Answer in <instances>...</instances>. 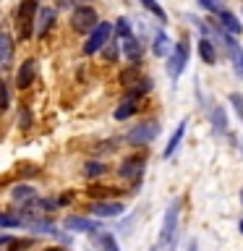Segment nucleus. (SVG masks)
I'll list each match as a JSON object with an SVG mask.
<instances>
[{
    "mask_svg": "<svg viewBox=\"0 0 243 251\" xmlns=\"http://www.w3.org/2000/svg\"><path fill=\"white\" fill-rule=\"evenodd\" d=\"M178 227H180V199L175 196V199L168 204L165 215H162V225H160V238H157V246L165 249V251H172V249H175Z\"/></svg>",
    "mask_w": 243,
    "mask_h": 251,
    "instance_id": "1",
    "label": "nucleus"
},
{
    "mask_svg": "<svg viewBox=\"0 0 243 251\" xmlns=\"http://www.w3.org/2000/svg\"><path fill=\"white\" fill-rule=\"evenodd\" d=\"M37 13H39V0H21L19 5V37L21 39H29L34 34V21H37Z\"/></svg>",
    "mask_w": 243,
    "mask_h": 251,
    "instance_id": "2",
    "label": "nucleus"
},
{
    "mask_svg": "<svg viewBox=\"0 0 243 251\" xmlns=\"http://www.w3.org/2000/svg\"><path fill=\"white\" fill-rule=\"evenodd\" d=\"M157 136H160V123L157 121H144V123L133 126V128L128 131L125 141H128L131 147H146V144H152Z\"/></svg>",
    "mask_w": 243,
    "mask_h": 251,
    "instance_id": "3",
    "label": "nucleus"
},
{
    "mask_svg": "<svg viewBox=\"0 0 243 251\" xmlns=\"http://www.w3.org/2000/svg\"><path fill=\"white\" fill-rule=\"evenodd\" d=\"M110 34H113V24L110 21H99L97 26H94L89 31V37H86V42H84V52L86 55H94V52H99L102 47H105L110 42Z\"/></svg>",
    "mask_w": 243,
    "mask_h": 251,
    "instance_id": "4",
    "label": "nucleus"
},
{
    "mask_svg": "<svg viewBox=\"0 0 243 251\" xmlns=\"http://www.w3.org/2000/svg\"><path fill=\"white\" fill-rule=\"evenodd\" d=\"M99 24V19H97V11H94L92 5H78L73 13H71V26H73L76 31H92L94 26Z\"/></svg>",
    "mask_w": 243,
    "mask_h": 251,
    "instance_id": "5",
    "label": "nucleus"
},
{
    "mask_svg": "<svg viewBox=\"0 0 243 251\" xmlns=\"http://www.w3.org/2000/svg\"><path fill=\"white\" fill-rule=\"evenodd\" d=\"M144 165H146V157L144 154H131V157H125V160L121 162L118 176H121L123 180H133V183L139 186L141 173H144Z\"/></svg>",
    "mask_w": 243,
    "mask_h": 251,
    "instance_id": "6",
    "label": "nucleus"
},
{
    "mask_svg": "<svg viewBox=\"0 0 243 251\" xmlns=\"http://www.w3.org/2000/svg\"><path fill=\"white\" fill-rule=\"evenodd\" d=\"M186 66H188V45L178 42L172 47V52L168 55V74H170L172 81H178V76L186 71Z\"/></svg>",
    "mask_w": 243,
    "mask_h": 251,
    "instance_id": "7",
    "label": "nucleus"
},
{
    "mask_svg": "<svg viewBox=\"0 0 243 251\" xmlns=\"http://www.w3.org/2000/svg\"><path fill=\"white\" fill-rule=\"evenodd\" d=\"M63 227H66L68 233H89V235L102 230V225L97 223V220L84 217V215H68L66 220H63Z\"/></svg>",
    "mask_w": 243,
    "mask_h": 251,
    "instance_id": "8",
    "label": "nucleus"
},
{
    "mask_svg": "<svg viewBox=\"0 0 243 251\" xmlns=\"http://www.w3.org/2000/svg\"><path fill=\"white\" fill-rule=\"evenodd\" d=\"M89 212L94 217H99V220H110V217H121L123 212H125V204L123 201H107V199H102V201H92L89 204Z\"/></svg>",
    "mask_w": 243,
    "mask_h": 251,
    "instance_id": "9",
    "label": "nucleus"
},
{
    "mask_svg": "<svg viewBox=\"0 0 243 251\" xmlns=\"http://www.w3.org/2000/svg\"><path fill=\"white\" fill-rule=\"evenodd\" d=\"M34 78H37V60L29 58V60L21 63L19 71H16V86H19V89H29V86L34 84Z\"/></svg>",
    "mask_w": 243,
    "mask_h": 251,
    "instance_id": "10",
    "label": "nucleus"
},
{
    "mask_svg": "<svg viewBox=\"0 0 243 251\" xmlns=\"http://www.w3.org/2000/svg\"><path fill=\"white\" fill-rule=\"evenodd\" d=\"M186 126H188V121L183 118V121H180L178 126H175V131H172V136L168 139V147L162 149V160H170L172 154L178 152L180 149V141H183V136H186Z\"/></svg>",
    "mask_w": 243,
    "mask_h": 251,
    "instance_id": "11",
    "label": "nucleus"
},
{
    "mask_svg": "<svg viewBox=\"0 0 243 251\" xmlns=\"http://www.w3.org/2000/svg\"><path fill=\"white\" fill-rule=\"evenodd\" d=\"M217 21H219V29L225 31V34H233V37H238L241 31H243V24L238 21V16L235 13H230V11H219L217 13Z\"/></svg>",
    "mask_w": 243,
    "mask_h": 251,
    "instance_id": "12",
    "label": "nucleus"
},
{
    "mask_svg": "<svg viewBox=\"0 0 243 251\" xmlns=\"http://www.w3.org/2000/svg\"><path fill=\"white\" fill-rule=\"evenodd\" d=\"M52 24H55V8H42L39 5V13H37V21H34V26H37V37L42 39L47 31L52 29Z\"/></svg>",
    "mask_w": 243,
    "mask_h": 251,
    "instance_id": "13",
    "label": "nucleus"
},
{
    "mask_svg": "<svg viewBox=\"0 0 243 251\" xmlns=\"http://www.w3.org/2000/svg\"><path fill=\"white\" fill-rule=\"evenodd\" d=\"M123 52H125V58H128L133 66H139L141 55H144V45H141V39H136L131 34L128 39H123Z\"/></svg>",
    "mask_w": 243,
    "mask_h": 251,
    "instance_id": "14",
    "label": "nucleus"
},
{
    "mask_svg": "<svg viewBox=\"0 0 243 251\" xmlns=\"http://www.w3.org/2000/svg\"><path fill=\"white\" fill-rule=\"evenodd\" d=\"M92 238H94V246H97L99 251H121L115 235L110 230H97V233H92Z\"/></svg>",
    "mask_w": 243,
    "mask_h": 251,
    "instance_id": "15",
    "label": "nucleus"
},
{
    "mask_svg": "<svg viewBox=\"0 0 243 251\" xmlns=\"http://www.w3.org/2000/svg\"><path fill=\"white\" fill-rule=\"evenodd\" d=\"M199 58L207 63V66H217V47L212 39H207V37L199 39Z\"/></svg>",
    "mask_w": 243,
    "mask_h": 251,
    "instance_id": "16",
    "label": "nucleus"
},
{
    "mask_svg": "<svg viewBox=\"0 0 243 251\" xmlns=\"http://www.w3.org/2000/svg\"><path fill=\"white\" fill-rule=\"evenodd\" d=\"M152 52L157 58H168L172 52V45H170V37L165 34V31H157L154 34V42H152Z\"/></svg>",
    "mask_w": 243,
    "mask_h": 251,
    "instance_id": "17",
    "label": "nucleus"
},
{
    "mask_svg": "<svg viewBox=\"0 0 243 251\" xmlns=\"http://www.w3.org/2000/svg\"><path fill=\"white\" fill-rule=\"evenodd\" d=\"M11 60H13V39L5 31H0V66L5 68Z\"/></svg>",
    "mask_w": 243,
    "mask_h": 251,
    "instance_id": "18",
    "label": "nucleus"
},
{
    "mask_svg": "<svg viewBox=\"0 0 243 251\" xmlns=\"http://www.w3.org/2000/svg\"><path fill=\"white\" fill-rule=\"evenodd\" d=\"M11 199L13 201H31V199H37V188L29 183H19V186H13Z\"/></svg>",
    "mask_w": 243,
    "mask_h": 251,
    "instance_id": "19",
    "label": "nucleus"
},
{
    "mask_svg": "<svg viewBox=\"0 0 243 251\" xmlns=\"http://www.w3.org/2000/svg\"><path fill=\"white\" fill-rule=\"evenodd\" d=\"M212 126H215V133H225L227 131V113L222 110V105H217V107H212Z\"/></svg>",
    "mask_w": 243,
    "mask_h": 251,
    "instance_id": "20",
    "label": "nucleus"
},
{
    "mask_svg": "<svg viewBox=\"0 0 243 251\" xmlns=\"http://www.w3.org/2000/svg\"><path fill=\"white\" fill-rule=\"evenodd\" d=\"M136 110H139L136 100H131V97H128V100H123L121 105L115 107V113H113V115H115V121H128V118L136 113Z\"/></svg>",
    "mask_w": 243,
    "mask_h": 251,
    "instance_id": "21",
    "label": "nucleus"
},
{
    "mask_svg": "<svg viewBox=\"0 0 243 251\" xmlns=\"http://www.w3.org/2000/svg\"><path fill=\"white\" fill-rule=\"evenodd\" d=\"M105 173H107V165L99 162V160H89L84 165V176L86 178H99V176H105Z\"/></svg>",
    "mask_w": 243,
    "mask_h": 251,
    "instance_id": "22",
    "label": "nucleus"
},
{
    "mask_svg": "<svg viewBox=\"0 0 243 251\" xmlns=\"http://www.w3.org/2000/svg\"><path fill=\"white\" fill-rule=\"evenodd\" d=\"M29 227L39 235H58V230H55V225L50 223V220H31Z\"/></svg>",
    "mask_w": 243,
    "mask_h": 251,
    "instance_id": "23",
    "label": "nucleus"
},
{
    "mask_svg": "<svg viewBox=\"0 0 243 251\" xmlns=\"http://www.w3.org/2000/svg\"><path fill=\"white\" fill-rule=\"evenodd\" d=\"M19 225H24V217H21V215L0 212V227H3V230H11V227H19Z\"/></svg>",
    "mask_w": 243,
    "mask_h": 251,
    "instance_id": "24",
    "label": "nucleus"
},
{
    "mask_svg": "<svg viewBox=\"0 0 243 251\" xmlns=\"http://www.w3.org/2000/svg\"><path fill=\"white\" fill-rule=\"evenodd\" d=\"M141 5H144L152 16H157V19H160V24H168V13H165V8L157 3V0H141Z\"/></svg>",
    "mask_w": 243,
    "mask_h": 251,
    "instance_id": "25",
    "label": "nucleus"
},
{
    "mask_svg": "<svg viewBox=\"0 0 243 251\" xmlns=\"http://www.w3.org/2000/svg\"><path fill=\"white\" fill-rule=\"evenodd\" d=\"M113 31H115V34L121 37V39H128V37H131V21L125 19V16H121V19L115 21V26H113Z\"/></svg>",
    "mask_w": 243,
    "mask_h": 251,
    "instance_id": "26",
    "label": "nucleus"
},
{
    "mask_svg": "<svg viewBox=\"0 0 243 251\" xmlns=\"http://www.w3.org/2000/svg\"><path fill=\"white\" fill-rule=\"evenodd\" d=\"M31 243H34L31 238H13V235H11L5 251H26V249H31Z\"/></svg>",
    "mask_w": 243,
    "mask_h": 251,
    "instance_id": "27",
    "label": "nucleus"
},
{
    "mask_svg": "<svg viewBox=\"0 0 243 251\" xmlns=\"http://www.w3.org/2000/svg\"><path fill=\"white\" fill-rule=\"evenodd\" d=\"M121 84H125V86L139 84V66H131L128 71H123V74H121Z\"/></svg>",
    "mask_w": 243,
    "mask_h": 251,
    "instance_id": "28",
    "label": "nucleus"
},
{
    "mask_svg": "<svg viewBox=\"0 0 243 251\" xmlns=\"http://www.w3.org/2000/svg\"><path fill=\"white\" fill-rule=\"evenodd\" d=\"M204 11H212V13H219L222 11V0H196Z\"/></svg>",
    "mask_w": 243,
    "mask_h": 251,
    "instance_id": "29",
    "label": "nucleus"
},
{
    "mask_svg": "<svg viewBox=\"0 0 243 251\" xmlns=\"http://www.w3.org/2000/svg\"><path fill=\"white\" fill-rule=\"evenodd\" d=\"M8 105H11V94H8L5 81L0 78V110H8Z\"/></svg>",
    "mask_w": 243,
    "mask_h": 251,
    "instance_id": "30",
    "label": "nucleus"
},
{
    "mask_svg": "<svg viewBox=\"0 0 243 251\" xmlns=\"http://www.w3.org/2000/svg\"><path fill=\"white\" fill-rule=\"evenodd\" d=\"M230 102H233V107H235V113H238V118L243 121V97H241L238 92H233V94H230Z\"/></svg>",
    "mask_w": 243,
    "mask_h": 251,
    "instance_id": "31",
    "label": "nucleus"
},
{
    "mask_svg": "<svg viewBox=\"0 0 243 251\" xmlns=\"http://www.w3.org/2000/svg\"><path fill=\"white\" fill-rule=\"evenodd\" d=\"M105 47H107V50H105V58H107L110 63H115V60H118V45H115V42H107Z\"/></svg>",
    "mask_w": 243,
    "mask_h": 251,
    "instance_id": "32",
    "label": "nucleus"
},
{
    "mask_svg": "<svg viewBox=\"0 0 243 251\" xmlns=\"http://www.w3.org/2000/svg\"><path fill=\"white\" fill-rule=\"evenodd\" d=\"M73 201V194H60L58 199H55V204H58V207H66V204H71Z\"/></svg>",
    "mask_w": 243,
    "mask_h": 251,
    "instance_id": "33",
    "label": "nucleus"
},
{
    "mask_svg": "<svg viewBox=\"0 0 243 251\" xmlns=\"http://www.w3.org/2000/svg\"><path fill=\"white\" fill-rule=\"evenodd\" d=\"M235 74L238 76H243V50L235 55Z\"/></svg>",
    "mask_w": 243,
    "mask_h": 251,
    "instance_id": "34",
    "label": "nucleus"
},
{
    "mask_svg": "<svg viewBox=\"0 0 243 251\" xmlns=\"http://www.w3.org/2000/svg\"><path fill=\"white\" fill-rule=\"evenodd\" d=\"M29 121H31L29 110H21V128H29Z\"/></svg>",
    "mask_w": 243,
    "mask_h": 251,
    "instance_id": "35",
    "label": "nucleus"
},
{
    "mask_svg": "<svg viewBox=\"0 0 243 251\" xmlns=\"http://www.w3.org/2000/svg\"><path fill=\"white\" fill-rule=\"evenodd\" d=\"M186 251H199V241L191 238V241H188V246H186Z\"/></svg>",
    "mask_w": 243,
    "mask_h": 251,
    "instance_id": "36",
    "label": "nucleus"
},
{
    "mask_svg": "<svg viewBox=\"0 0 243 251\" xmlns=\"http://www.w3.org/2000/svg\"><path fill=\"white\" fill-rule=\"evenodd\" d=\"M45 251H66V249H60V246H50V249H45Z\"/></svg>",
    "mask_w": 243,
    "mask_h": 251,
    "instance_id": "37",
    "label": "nucleus"
},
{
    "mask_svg": "<svg viewBox=\"0 0 243 251\" xmlns=\"http://www.w3.org/2000/svg\"><path fill=\"white\" fill-rule=\"evenodd\" d=\"M238 230H241V233H243V220H241V223H238Z\"/></svg>",
    "mask_w": 243,
    "mask_h": 251,
    "instance_id": "38",
    "label": "nucleus"
},
{
    "mask_svg": "<svg viewBox=\"0 0 243 251\" xmlns=\"http://www.w3.org/2000/svg\"><path fill=\"white\" fill-rule=\"evenodd\" d=\"M241 204H243V191H241Z\"/></svg>",
    "mask_w": 243,
    "mask_h": 251,
    "instance_id": "39",
    "label": "nucleus"
},
{
    "mask_svg": "<svg viewBox=\"0 0 243 251\" xmlns=\"http://www.w3.org/2000/svg\"><path fill=\"white\" fill-rule=\"evenodd\" d=\"M152 251H157V249H152Z\"/></svg>",
    "mask_w": 243,
    "mask_h": 251,
    "instance_id": "40",
    "label": "nucleus"
}]
</instances>
